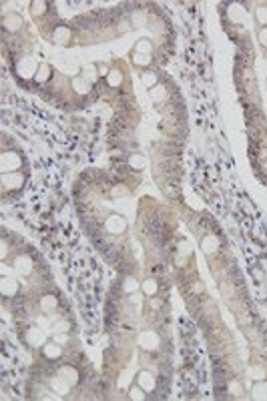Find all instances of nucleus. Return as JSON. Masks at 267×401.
<instances>
[{"label":"nucleus","instance_id":"f257e3e1","mask_svg":"<svg viewBox=\"0 0 267 401\" xmlns=\"http://www.w3.org/2000/svg\"><path fill=\"white\" fill-rule=\"evenodd\" d=\"M0 167H2V173H16L24 167V157L18 150H4L0 155Z\"/></svg>","mask_w":267,"mask_h":401},{"label":"nucleus","instance_id":"f03ea898","mask_svg":"<svg viewBox=\"0 0 267 401\" xmlns=\"http://www.w3.org/2000/svg\"><path fill=\"white\" fill-rule=\"evenodd\" d=\"M37 71H38V65L35 63V58H33V56H22V58L18 60V63H16V67H14L16 76L22 78V80H31V78H35Z\"/></svg>","mask_w":267,"mask_h":401},{"label":"nucleus","instance_id":"7ed1b4c3","mask_svg":"<svg viewBox=\"0 0 267 401\" xmlns=\"http://www.w3.org/2000/svg\"><path fill=\"white\" fill-rule=\"evenodd\" d=\"M24 182H26V177L20 171H16V173H2V189L4 191H20Z\"/></svg>","mask_w":267,"mask_h":401},{"label":"nucleus","instance_id":"20e7f679","mask_svg":"<svg viewBox=\"0 0 267 401\" xmlns=\"http://www.w3.org/2000/svg\"><path fill=\"white\" fill-rule=\"evenodd\" d=\"M63 355V345L61 343H56L54 339H50V341H46L42 345V357L48 359V361H58Z\"/></svg>","mask_w":267,"mask_h":401},{"label":"nucleus","instance_id":"39448f33","mask_svg":"<svg viewBox=\"0 0 267 401\" xmlns=\"http://www.w3.org/2000/svg\"><path fill=\"white\" fill-rule=\"evenodd\" d=\"M44 331L42 327H31V329H26V345H31V347H38V345H44Z\"/></svg>","mask_w":267,"mask_h":401},{"label":"nucleus","instance_id":"423d86ee","mask_svg":"<svg viewBox=\"0 0 267 401\" xmlns=\"http://www.w3.org/2000/svg\"><path fill=\"white\" fill-rule=\"evenodd\" d=\"M105 227H107V231L111 235H121L127 229V221H125V217H121V215H111V217L107 219Z\"/></svg>","mask_w":267,"mask_h":401},{"label":"nucleus","instance_id":"0eeeda50","mask_svg":"<svg viewBox=\"0 0 267 401\" xmlns=\"http://www.w3.org/2000/svg\"><path fill=\"white\" fill-rule=\"evenodd\" d=\"M137 383H139L147 393L155 391V387H157L155 373H151V371H147V369H143V371H139V375H137Z\"/></svg>","mask_w":267,"mask_h":401},{"label":"nucleus","instance_id":"6e6552de","mask_svg":"<svg viewBox=\"0 0 267 401\" xmlns=\"http://www.w3.org/2000/svg\"><path fill=\"white\" fill-rule=\"evenodd\" d=\"M50 389L54 391V393H61V395H65V393H69L71 391V387H73V383L67 379V377H63L61 373H56L54 377H50Z\"/></svg>","mask_w":267,"mask_h":401},{"label":"nucleus","instance_id":"1a4fd4ad","mask_svg":"<svg viewBox=\"0 0 267 401\" xmlns=\"http://www.w3.org/2000/svg\"><path fill=\"white\" fill-rule=\"evenodd\" d=\"M139 345H141L143 349H147V351L155 349V347L159 345V335H157L155 331H143V333L139 335Z\"/></svg>","mask_w":267,"mask_h":401},{"label":"nucleus","instance_id":"9d476101","mask_svg":"<svg viewBox=\"0 0 267 401\" xmlns=\"http://www.w3.org/2000/svg\"><path fill=\"white\" fill-rule=\"evenodd\" d=\"M0 291H2V297H14L18 293V281L4 275L2 281H0Z\"/></svg>","mask_w":267,"mask_h":401},{"label":"nucleus","instance_id":"9b49d317","mask_svg":"<svg viewBox=\"0 0 267 401\" xmlns=\"http://www.w3.org/2000/svg\"><path fill=\"white\" fill-rule=\"evenodd\" d=\"M2 24H4V30H10V33H16V30L24 24L22 16L16 14V12H10V16H4L2 18Z\"/></svg>","mask_w":267,"mask_h":401},{"label":"nucleus","instance_id":"f8f14e48","mask_svg":"<svg viewBox=\"0 0 267 401\" xmlns=\"http://www.w3.org/2000/svg\"><path fill=\"white\" fill-rule=\"evenodd\" d=\"M201 249L207 253V255H213L217 249H219V239L213 237V235H207L201 239Z\"/></svg>","mask_w":267,"mask_h":401},{"label":"nucleus","instance_id":"ddd939ff","mask_svg":"<svg viewBox=\"0 0 267 401\" xmlns=\"http://www.w3.org/2000/svg\"><path fill=\"white\" fill-rule=\"evenodd\" d=\"M14 269H16L20 275H31V271H33V261L28 259L26 255H20V257L14 259Z\"/></svg>","mask_w":267,"mask_h":401},{"label":"nucleus","instance_id":"4468645a","mask_svg":"<svg viewBox=\"0 0 267 401\" xmlns=\"http://www.w3.org/2000/svg\"><path fill=\"white\" fill-rule=\"evenodd\" d=\"M52 38H54V42H58V44H69L71 38H73V33H71V28H67V26H58V28L54 30Z\"/></svg>","mask_w":267,"mask_h":401},{"label":"nucleus","instance_id":"2eb2a0df","mask_svg":"<svg viewBox=\"0 0 267 401\" xmlns=\"http://www.w3.org/2000/svg\"><path fill=\"white\" fill-rule=\"evenodd\" d=\"M56 307H58V299L54 295H42L40 297V309L48 315V313H54L56 311Z\"/></svg>","mask_w":267,"mask_h":401},{"label":"nucleus","instance_id":"dca6fc26","mask_svg":"<svg viewBox=\"0 0 267 401\" xmlns=\"http://www.w3.org/2000/svg\"><path fill=\"white\" fill-rule=\"evenodd\" d=\"M50 76H52V67L46 65V63H40V65H38V71H37V74H35V82H37V84H44Z\"/></svg>","mask_w":267,"mask_h":401},{"label":"nucleus","instance_id":"f3484780","mask_svg":"<svg viewBox=\"0 0 267 401\" xmlns=\"http://www.w3.org/2000/svg\"><path fill=\"white\" fill-rule=\"evenodd\" d=\"M58 373H61L63 377H67L73 385H76L78 383V371H76V369H75V365H61V369H58Z\"/></svg>","mask_w":267,"mask_h":401},{"label":"nucleus","instance_id":"a211bd4d","mask_svg":"<svg viewBox=\"0 0 267 401\" xmlns=\"http://www.w3.org/2000/svg\"><path fill=\"white\" fill-rule=\"evenodd\" d=\"M73 88H75L76 95H80V97H84V95H88V92H91V84H88L82 76L73 78Z\"/></svg>","mask_w":267,"mask_h":401},{"label":"nucleus","instance_id":"6ab92c4d","mask_svg":"<svg viewBox=\"0 0 267 401\" xmlns=\"http://www.w3.org/2000/svg\"><path fill=\"white\" fill-rule=\"evenodd\" d=\"M88 84H95L97 78H99V71H97V65H86L82 69V74H80Z\"/></svg>","mask_w":267,"mask_h":401},{"label":"nucleus","instance_id":"aec40b11","mask_svg":"<svg viewBox=\"0 0 267 401\" xmlns=\"http://www.w3.org/2000/svg\"><path fill=\"white\" fill-rule=\"evenodd\" d=\"M133 52H137V54H151V52H153L151 40H149V38H141V40L133 46Z\"/></svg>","mask_w":267,"mask_h":401},{"label":"nucleus","instance_id":"412c9836","mask_svg":"<svg viewBox=\"0 0 267 401\" xmlns=\"http://www.w3.org/2000/svg\"><path fill=\"white\" fill-rule=\"evenodd\" d=\"M251 397L253 399H267V381H257L251 387Z\"/></svg>","mask_w":267,"mask_h":401},{"label":"nucleus","instance_id":"4be33fe9","mask_svg":"<svg viewBox=\"0 0 267 401\" xmlns=\"http://www.w3.org/2000/svg\"><path fill=\"white\" fill-rule=\"evenodd\" d=\"M129 399H133V401H143V399H147V391H145L139 383H135V385L129 387Z\"/></svg>","mask_w":267,"mask_h":401},{"label":"nucleus","instance_id":"5701e85b","mask_svg":"<svg viewBox=\"0 0 267 401\" xmlns=\"http://www.w3.org/2000/svg\"><path fill=\"white\" fill-rule=\"evenodd\" d=\"M131 60H133L135 67H149L151 65V54H137V52H133Z\"/></svg>","mask_w":267,"mask_h":401},{"label":"nucleus","instance_id":"b1692460","mask_svg":"<svg viewBox=\"0 0 267 401\" xmlns=\"http://www.w3.org/2000/svg\"><path fill=\"white\" fill-rule=\"evenodd\" d=\"M157 289H159V285H157V281H155V279H145V281H143V293H145V295L155 297Z\"/></svg>","mask_w":267,"mask_h":401},{"label":"nucleus","instance_id":"393cba45","mask_svg":"<svg viewBox=\"0 0 267 401\" xmlns=\"http://www.w3.org/2000/svg\"><path fill=\"white\" fill-rule=\"evenodd\" d=\"M46 2H40V0H37V2H31V14L35 18H40L44 12H46Z\"/></svg>","mask_w":267,"mask_h":401},{"label":"nucleus","instance_id":"a878e982","mask_svg":"<svg viewBox=\"0 0 267 401\" xmlns=\"http://www.w3.org/2000/svg\"><path fill=\"white\" fill-rule=\"evenodd\" d=\"M123 291L125 293H135V291H139V281L137 279H133V277H127V279L123 281Z\"/></svg>","mask_w":267,"mask_h":401},{"label":"nucleus","instance_id":"bb28decb","mask_svg":"<svg viewBox=\"0 0 267 401\" xmlns=\"http://www.w3.org/2000/svg\"><path fill=\"white\" fill-rule=\"evenodd\" d=\"M107 82H109V86H118L123 82V73H118V71H113V73H109V76H107Z\"/></svg>","mask_w":267,"mask_h":401},{"label":"nucleus","instance_id":"cd10ccee","mask_svg":"<svg viewBox=\"0 0 267 401\" xmlns=\"http://www.w3.org/2000/svg\"><path fill=\"white\" fill-rule=\"evenodd\" d=\"M131 22H133V26H145V22H147L145 12H143V10H135V12L131 14Z\"/></svg>","mask_w":267,"mask_h":401},{"label":"nucleus","instance_id":"c85d7f7f","mask_svg":"<svg viewBox=\"0 0 267 401\" xmlns=\"http://www.w3.org/2000/svg\"><path fill=\"white\" fill-rule=\"evenodd\" d=\"M69 329H71V323L69 321H65V319H61V321H56L54 325H52V333H69Z\"/></svg>","mask_w":267,"mask_h":401},{"label":"nucleus","instance_id":"c756f323","mask_svg":"<svg viewBox=\"0 0 267 401\" xmlns=\"http://www.w3.org/2000/svg\"><path fill=\"white\" fill-rule=\"evenodd\" d=\"M155 82H157V74H155V73H145V74H143V84L149 88V90L155 86Z\"/></svg>","mask_w":267,"mask_h":401},{"label":"nucleus","instance_id":"7c9ffc66","mask_svg":"<svg viewBox=\"0 0 267 401\" xmlns=\"http://www.w3.org/2000/svg\"><path fill=\"white\" fill-rule=\"evenodd\" d=\"M149 92H151V99H155V101H163L167 97V90L163 86H153Z\"/></svg>","mask_w":267,"mask_h":401},{"label":"nucleus","instance_id":"2f4dec72","mask_svg":"<svg viewBox=\"0 0 267 401\" xmlns=\"http://www.w3.org/2000/svg\"><path fill=\"white\" fill-rule=\"evenodd\" d=\"M129 165L133 167V169H143L145 165H147V161L141 157V155H131V159H129Z\"/></svg>","mask_w":267,"mask_h":401},{"label":"nucleus","instance_id":"473e14b6","mask_svg":"<svg viewBox=\"0 0 267 401\" xmlns=\"http://www.w3.org/2000/svg\"><path fill=\"white\" fill-rule=\"evenodd\" d=\"M255 18H257L259 24L267 26V6H259V8L255 10Z\"/></svg>","mask_w":267,"mask_h":401},{"label":"nucleus","instance_id":"72a5a7b5","mask_svg":"<svg viewBox=\"0 0 267 401\" xmlns=\"http://www.w3.org/2000/svg\"><path fill=\"white\" fill-rule=\"evenodd\" d=\"M52 339L56 343H61V345H65L67 341H69V333H52Z\"/></svg>","mask_w":267,"mask_h":401},{"label":"nucleus","instance_id":"f704fd0d","mask_svg":"<svg viewBox=\"0 0 267 401\" xmlns=\"http://www.w3.org/2000/svg\"><path fill=\"white\" fill-rule=\"evenodd\" d=\"M257 38H259L261 46H265V48H267V26H261V28H259V35H257Z\"/></svg>","mask_w":267,"mask_h":401},{"label":"nucleus","instance_id":"c9c22d12","mask_svg":"<svg viewBox=\"0 0 267 401\" xmlns=\"http://www.w3.org/2000/svg\"><path fill=\"white\" fill-rule=\"evenodd\" d=\"M97 71H99V76H109V67L105 63H97Z\"/></svg>","mask_w":267,"mask_h":401},{"label":"nucleus","instance_id":"e433bc0d","mask_svg":"<svg viewBox=\"0 0 267 401\" xmlns=\"http://www.w3.org/2000/svg\"><path fill=\"white\" fill-rule=\"evenodd\" d=\"M37 323H38V327H42V329H52V325H50V321H48L46 317H38Z\"/></svg>","mask_w":267,"mask_h":401},{"label":"nucleus","instance_id":"4c0bfd02","mask_svg":"<svg viewBox=\"0 0 267 401\" xmlns=\"http://www.w3.org/2000/svg\"><path fill=\"white\" fill-rule=\"evenodd\" d=\"M151 307H155V309H159V307H161V301H159V299H151Z\"/></svg>","mask_w":267,"mask_h":401}]
</instances>
